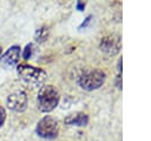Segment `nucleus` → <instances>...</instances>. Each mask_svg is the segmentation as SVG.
I'll use <instances>...</instances> for the list:
<instances>
[{"label": "nucleus", "mask_w": 151, "mask_h": 141, "mask_svg": "<svg viewBox=\"0 0 151 141\" xmlns=\"http://www.w3.org/2000/svg\"><path fill=\"white\" fill-rule=\"evenodd\" d=\"M60 101V94L59 90L53 84H46L42 85L38 94V108L42 113H50L59 104Z\"/></svg>", "instance_id": "obj_1"}, {"label": "nucleus", "mask_w": 151, "mask_h": 141, "mask_svg": "<svg viewBox=\"0 0 151 141\" xmlns=\"http://www.w3.org/2000/svg\"><path fill=\"white\" fill-rule=\"evenodd\" d=\"M17 71L20 76V78L26 84H29L32 86L41 85L47 78V73L45 70H42L40 68H34L28 64H19L17 68Z\"/></svg>", "instance_id": "obj_2"}, {"label": "nucleus", "mask_w": 151, "mask_h": 141, "mask_svg": "<svg viewBox=\"0 0 151 141\" xmlns=\"http://www.w3.org/2000/svg\"><path fill=\"white\" fill-rule=\"evenodd\" d=\"M106 79V75L103 70L100 69H91L84 71L79 78H78V84L81 89L86 91H92L99 89Z\"/></svg>", "instance_id": "obj_3"}, {"label": "nucleus", "mask_w": 151, "mask_h": 141, "mask_svg": "<svg viewBox=\"0 0 151 141\" xmlns=\"http://www.w3.org/2000/svg\"><path fill=\"white\" fill-rule=\"evenodd\" d=\"M59 122L52 116H44L39 120L35 133L42 139H55L59 134Z\"/></svg>", "instance_id": "obj_4"}, {"label": "nucleus", "mask_w": 151, "mask_h": 141, "mask_svg": "<svg viewBox=\"0 0 151 141\" xmlns=\"http://www.w3.org/2000/svg\"><path fill=\"white\" fill-rule=\"evenodd\" d=\"M99 49L107 56H116L122 49V37L118 33H110L100 39Z\"/></svg>", "instance_id": "obj_5"}, {"label": "nucleus", "mask_w": 151, "mask_h": 141, "mask_svg": "<svg viewBox=\"0 0 151 141\" xmlns=\"http://www.w3.org/2000/svg\"><path fill=\"white\" fill-rule=\"evenodd\" d=\"M6 103H7V107L11 110L17 111V113H21V111H24L27 108L28 98H27V95H26L25 91L18 90V91L11 94L7 97Z\"/></svg>", "instance_id": "obj_6"}, {"label": "nucleus", "mask_w": 151, "mask_h": 141, "mask_svg": "<svg viewBox=\"0 0 151 141\" xmlns=\"http://www.w3.org/2000/svg\"><path fill=\"white\" fill-rule=\"evenodd\" d=\"M19 58H20V46L13 45L5 52V55L1 58V62L4 65L14 66V65H17Z\"/></svg>", "instance_id": "obj_7"}, {"label": "nucleus", "mask_w": 151, "mask_h": 141, "mask_svg": "<svg viewBox=\"0 0 151 141\" xmlns=\"http://www.w3.org/2000/svg\"><path fill=\"white\" fill-rule=\"evenodd\" d=\"M64 123L67 126H78V127H84L88 123V115L83 111H78L74 114H71L65 117Z\"/></svg>", "instance_id": "obj_8"}, {"label": "nucleus", "mask_w": 151, "mask_h": 141, "mask_svg": "<svg viewBox=\"0 0 151 141\" xmlns=\"http://www.w3.org/2000/svg\"><path fill=\"white\" fill-rule=\"evenodd\" d=\"M50 26L48 25H41L39 26L37 30H35V33H34V39L37 43H44L50 37Z\"/></svg>", "instance_id": "obj_9"}, {"label": "nucleus", "mask_w": 151, "mask_h": 141, "mask_svg": "<svg viewBox=\"0 0 151 141\" xmlns=\"http://www.w3.org/2000/svg\"><path fill=\"white\" fill-rule=\"evenodd\" d=\"M114 83L118 89H122V58H119L117 63V76Z\"/></svg>", "instance_id": "obj_10"}, {"label": "nucleus", "mask_w": 151, "mask_h": 141, "mask_svg": "<svg viewBox=\"0 0 151 141\" xmlns=\"http://www.w3.org/2000/svg\"><path fill=\"white\" fill-rule=\"evenodd\" d=\"M31 55H32V44H28V45H26V47L24 50L22 57H24V59H29Z\"/></svg>", "instance_id": "obj_11"}, {"label": "nucleus", "mask_w": 151, "mask_h": 141, "mask_svg": "<svg viewBox=\"0 0 151 141\" xmlns=\"http://www.w3.org/2000/svg\"><path fill=\"white\" fill-rule=\"evenodd\" d=\"M5 120H6V110L0 105V127L4 124Z\"/></svg>", "instance_id": "obj_12"}, {"label": "nucleus", "mask_w": 151, "mask_h": 141, "mask_svg": "<svg viewBox=\"0 0 151 141\" xmlns=\"http://www.w3.org/2000/svg\"><path fill=\"white\" fill-rule=\"evenodd\" d=\"M91 19H92V15H88L86 19H85V21H83V24L79 26V28H83V27H85V26H87V24L91 21Z\"/></svg>", "instance_id": "obj_13"}, {"label": "nucleus", "mask_w": 151, "mask_h": 141, "mask_svg": "<svg viewBox=\"0 0 151 141\" xmlns=\"http://www.w3.org/2000/svg\"><path fill=\"white\" fill-rule=\"evenodd\" d=\"M77 8H78L79 11L84 9V8H85V4H84V2H81V1H78V4H77Z\"/></svg>", "instance_id": "obj_14"}, {"label": "nucleus", "mask_w": 151, "mask_h": 141, "mask_svg": "<svg viewBox=\"0 0 151 141\" xmlns=\"http://www.w3.org/2000/svg\"><path fill=\"white\" fill-rule=\"evenodd\" d=\"M1 53H2V49L0 47V58H1Z\"/></svg>", "instance_id": "obj_15"}]
</instances>
